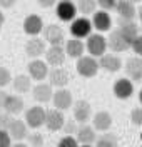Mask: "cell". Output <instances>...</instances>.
Here are the masks:
<instances>
[{
	"instance_id": "6da1fadb",
	"label": "cell",
	"mask_w": 142,
	"mask_h": 147,
	"mask_svg": "<svg viewBox=\"0 0 142 147\" xmlns=\"http://www.w3.org/2000/svg\"><path fill=\"white\" fill-rule=\"evenodd\" d=\"M79 75H82L85 79L95 77L99 74V60L92 57V55H82L80 59H77V65H75Z\"/></svg>"
},
{
	"instance_id": "7a4b0ae2",
	"label": "cell",
	"mask_w": 142,
	"mask_h": 147,
	"mask_svg": "<svg viewBox=\"0 0 142 147\" xmlns=\"http://www.w3.org/2000/svg\"><path fill=\"white\" fill-rule=\"evenodd\" d=\"M107 38H105L100 32L97 34H90L87 37V42H85V50H89V55L92 57H102L107 50Z\"/></svg>"
},
{
	"instance_id": "3957f363",
	"label": "cell",
	"mask_w": 142,
	"mask_h": 147,
	"mask_svg": "<svg viewBox=\"0 0 142 147\" xmlns=\"http://www.w3.org/2000/svg\"><path fill=\"white\" fill-rule=\"evenodd\" d=\"M92 20H89V17H75L70 22V34L75 38H87L92 34Z\"/></svg>"
},
{
	"instance_id": "277c9868",
	"label": "cell",
	"mask_w": 142,
	"mask_h": 147,
	"mask_svg": "<svg viewBox=\"0 0 142 147\" xmlns=\"http://www.w3.org/2000/svg\"><path fill=\"white\" fill-rule=\"evenodd\" d=\"M77 13H79L77 5L72 0H59L57 2L55 15L59 20H62V22H72L77 17Z\"/></svg>"
},
{
	"instance_id": "5b68a950",
	"label": "cell",
	"mask_w": 142,
	"mask_h": 147,
	"mask_svg": "<svg viewBox=\"0 0 142 147\" xmlns=\"http://www.w3.org/2000/svg\"><path fill=\"white\" fill-rule=\"evenodd\" d=\"M45 115H47V110L40 105H34L27 109L25 112V124H27L30 129H38L42 125H45Z\"/></svg>"
},
{
	"instance_id": "8992f818",
	"label": "cell",
	"mask_w": 142,
	"mask_h": 147,
	"mask_svg": "<svg viewBox=\"0 0 142 147\" xmlns=\"http://www.w3.org/2000/svg\"><path fill=\"white\" fill-rule=\"evenodd\" d=\"M42 35H44V40L47 42L48 45H62L64 40H65V34L60 25L57 24H48L44 27L42 30Z\"/></svg>"
},
{
	"instance_id": "52a82bcc",
	"label": "cell",
	"mask_w": 142,
	"mask_h": 147,
	"mask_svg": "<svg viewBox=\"0 0 142 147\" xmlns=\"http://www.w3.org/2000/svg\"><path fill=\"white\" fill-rule=\"evenodd\" d=\"M124 70H125L127 79H131L132 82L142 80V57H139V55L129 57L124 64Z\"/></svg>"
},
{
	"instance_id": "ba28073f",
	"label": "cell",
	"mask_w": 142,
	"mask_h": 147,
	"mask_svg": "<svg viewBox=\"0 0 142 147\" xmlns=\"http://www.w3.org/2000/svg\"><path fill=\"white\" fill-rule=\"evenodd\" d=\"M107 47L112 50L114 54H122V52L131 49V42L119 32V28H115V30L110 32V35L107 38Z\"/></svg>"
},
{
	"instance_id": "9c48e42d",
	"label": "cell",
	"mask_w": 142,
	"mask_h": 147,
	"mask_svg": "<svg viewBox=\"0 0 142 147\" xmlns=\"http://www.w3.org/2000/svg\"><path fill=\"white\" fill-rule=\"evenodd\" d=\"M28 69V75L32 77V80H45L48 77V64L45 60H40V59H32L27 65Z\"/></svg>"
},
{
	"instance_id": "30bf717a",
	"label": "cell",
	"mask_w": 142,
	"mask_h": 147,
	"mask_svg": "<svg viewBox=\"0 0 142 147\" xmlns=\"http://www.w3.org/2000/svg\"><path fill=\"white\" fill-rule=\"evenodd\" d=\"M112 92L114 95L117 97V99H120V100H127V99H131L134 94V84L131 79H127V77H122V79H117L112 85Z\"/></svg>"
},
{
	"instance_id": "8fae6325",
	"label": "cell",
	"mask_w": 142,
	"mask_h": 147,
	"mask_svg": "<svg viewBox=\"0 0 142 147\" xmlns=\"http://www.w3.org/2000/svg\"><path fill=\"white\" fill-rule=\"evenodd\" d=\"M47 50V42L44 38H40L38 35L30 37L27 40V45H25V54L30 59H40L42 55H45Z\"/></svg>"
},
{
	"instance_id": "7c38bea8",
	"label": "cell",
	"mask_w": 142,
	"mask_h": 147,
	"mask_svg": "<svg viewBox=\"0 0 142 147\" xmlns=\"http://www.w3.org/2000/svg\"><path fill=\"white\" fill-rule=\"evenodd\" d=\"M32 97L38 104H47L54 97V87L48 82H38L32 87Z\"/></svg>"
},
{
	"instance_id": "4fadbf2b",
	"label": "cell",
	"mask_w": 142,
	"mask_h": 147,
	"mask_svg": "<svg viewBox=\"0 0 142 147\" xmlns=\"http://www.w3.org/2000/svg\"><path fill=\"white\" fill-rule=\"evenodd\" d=\"M65 117H64V114H62V110L59 109H48L47 110V115H45V127L48 130H52V132H59V130H62L64 125H65Z\"/></svg>"
},
{
	"instance_id": "5bb4252c",
	"label": "cell",
	"mask_w": 142,
	"mask_h": 147,
	"mask_svg": "<svg viewBox=\"0 0 142 147\" xmlns=\"http://www.w3.org/2000/svg\"><path fill=\"white\" fill-rule=\"evenodd\" d=\"M45 62L48 65H52V67H62L64 62H65V49L62 45H50L45 50Z\"/></svg>"
},
{
	"instance_id": "9a60e30c",
	"label": "cell",
	"mask_w": 142,
	"mask_h": 147,
	"mask_svg": "<svg viewBox=\"0 0 142 147\" xmlns=\"http://www.w3.org/2000/svg\"><path fill=\"white\" fill-rule=\"evenodd\" d=\"M52 102H54V107L59 110H67L74 105V99H72V92L67 90L65 87L64 89H57L54 90V97H52Z\"/></svg>"
},
{
	"instance_id": "2e32d148",
	"label": "cell",
	"mask_w": 142,
	"mask_h": 147,
	"mask_svg": "<svg viewBox=\"0 0 142 147\" xmlns=\"http://www.w3.org/2000/svg\"><path fill=\"white\" fill-rule=\"evenodd\" d=\"M22 27H24V32L30 37H35L38 34H42V30H44V20L42 17H38L35 13H30L27 17L24 18V24H22Z\"/></svg>"
},
{
	"instance_id": "e0dca14e",
	"label": "cell",
	"mask_w": 142,
	"mask_h": 147,
	"mask_svg": "<svg viewBox=\"0 0 142 147\" xmlns=\"http://www.w3.org/2000/svg\"><path fill=\"white\" fill-rule=\"evenodd\" d=\"M99 67L109 74H115L122 69V60L114 52L112 54H104L102 57H99Z\"/></svg>"
},
{
	"instance_id": "ac0fdd59",
	"label": "cell",
	"mask_w": 142,
	"mask_h": 147,
	"mask_svg": "<svg viewBox=\"0 0 142 147\" xmlns=\"http://www.w3.org/2000/svg\"><path fill=\"white\" fill-rule=\"evenodd\" d=\"M92 25L97 32L104 34V32H109L110 27H112V17L109 15L107 10H97L94 15H92Z\"/></svg>"
},
{
	"instance_id": "d6986e66",
	"label": "cell",
	"mask_w": 142,
	"mask_h": 147,
	"mask_svg": "<svg viewBox=\"0 0 142 147\" xmlns=\"http://www.w3.org/2000/svg\"><path fill=\"white\" fill-rule=\"evenodd\" d=\"M70 80V75L64 67H54L52 70H48V84L57 89H64Z\"/></svg>"
},
{
	"instance_id": "ffe728a7",
	"label": "cell",
	"mask_w": 142,
	"mask_h": 147,
	"mask_svg": "<svg viewBox=\"0 0 142 147\" xmlns=\"http://www.w3.org/2000/svg\"><path fill=\"white\" fill-rule=\"evenodd\" d=\"M72 112H74V119L80 124H87V120L90 119L92 115V105L87 100L80 99V100H75V104L72 105Z\"/></svg>"
},
{
	"instance_id": "44dd1931",
	"label": "cell",
	"mask_w": 142,
	"mask_h": 147,
	"mask_svg": "<svg viewBox=\"0 0 142 147\" xmlns=\"http://www.w3.org/2000/svg\"><path fill=\"white\" fill-rule=\"evenodd\" d=\"M7 132L10 134L12 140H17V142H20V140L27 139V136H28V125L25 124V120L13 119L12 122H10Z\"/></svg>"
},
{
	"instance_id": "7402d4cb",
	"label": "cell",
	"mask_w": 142,
	"mask_h": 147,
	"mask_svg": "<svg viewBox=\"0 0 142 147\" xmlns=\"http://www.w3.org/2000/svg\"><path fill=\"white\" fill-rule=\"evenodd\" d=\"M92 127L99 132H107L112 127V115L107 110H99L92 117Z\"/></svg>"
},
{
	"instance_id": "603a6c76",
	"label": "cell",
	"mask_w": 142,
	"mask_h": 147,
	"mask_svg": "<svg viewBox=\"0 0 142 147\" xmlns=\"http://www.w3.org/2000/svg\"><path fill=\"white\" fill-rule=\"evenodd\" d=\"M115 12L119 13V18H125V20H134L137 17V7L131 0H117Z\"/></svg>"
},
{
	"instance_id": "cb8c5ba5",
	"label": "cell",
	"mask_w": 142,
	"mask_h": 147,
	"mask_svg": "<svg viewBox=\"0 0 142 147\" xmlns=\"http://www.w3.org/2000/svg\"><path fill=\"white\" fill-rule=\"evenodd\" d=\"M75 139L79 140V144H94L97 140V130L89 124H82L80 127L77 129L75 132Z\"/></svg>"
},
{
	"instance_id": "d4e9b609",
	"label": "cell",
	"mask_w": 142,
	"mask_h": 147,
	"mask_svg": "<svg viewBox=\"0 0 142 147\" xmlns=\"http://www.w3.org/2000/svg\"><path fill=\"white\" fill-rule=\"evenodd\" d=\"M85 52V44L82 42V38H75L72 37L70 40L65 42V54L70 59H80Z\"/></svg>"
},
{
	"instance_id": "484cf974",
	"label": "cell",
	"mask_w": 142,
	"mask_h": 147,
	"mask_svg": "<svg viewBox=\"0 0 142 147\" xmlns=\"http://www.w3.org/2000/svg\"><path fill=\"white\" fill-rule=\"evenodd\" d=\"M119 32L122 34L131 44H132V40L135 37L139 35V27H137V24L134 22V20H125V18H119Z\"/></svg>"
},
{
	"instance_id": "4316f807",
	"label": "cell",
	"mask_w": 142,
	"mask_h": 147,
	"mask_svg": "<svg viewBox=\"0 0 142 147\" xmlns=\"http://www.w3.org/2000/svg\"><path fill=\"white\" fill-rule=\"evenodd\" d=\"M24 107H25V104H24V99L20 95H7L5 105H3L5 112H9L10 115H19L24 110Z\"/></svg>"
},
{
	"instance_id": "83f0119b",
	"label": "cell",
	"mask_w": 142,
	"mask_h": 147,
	"mask_svg": "<svg viewBox=\"0 0 142 147\" xmlns=\"http://www.w3.org/2000/svg\"><path fill=\"white\" fill-rule=\"evenodd\" d=\"M12 85H13V90L15 92H19V94H27V92L32 90V77L20 74V75H17V77L12 79Z\"/></svg>"
},
{
	"instance_id": "f1b7e54d",
	"label": "cell",
	"mask_w": 142,
	"mask_h": 147,
	"mask_svg": "<svg viewBox=\"0 0 142 147\" xmlns=\"http://www.w3.org/2000/svg\"><path fill=\"white\" fill-rule=\"evenodd\" d=\"M97 0H77V10L79 13H82V17H89V15H94L97 12Z\"/></svg>"
},
{
	"instance_id": "f546056e",
	"label": "cell",
	"mask_w": 142,
	"mask_h": 147,
	"mask_svg": "<svg viewBox=\"0 0 142 147\" xmlns=\"http://www.w3.org/2000/svg\"><path fill=\"white\" fill-rule=\"evenodd\" d=\"M119 146V139H117V136L115 134H112V132H104L100 137H97V140H95V147H117Z\"/></svg>"
},
{
	"instance_id": "4dcf8cb0",
	"label": "cell",
	"mask_w": 142,
	"mask_h": 147,
	"mask_svg": "<svg viewBox=\"0 0 142 147\" xmlns=\"http://www.w3.org/2000/svg\"><path fill=\"white\" fill-rule=\"evenodd\" d=\"M79 146H80L79 140L75 137H72V136H64L57 142V147H79Z\"/></svg>"
},
{
	"instance_id": "1f68e13d",
	"label": "cell",
	"mask_w": 142,
	"mask_h": 147,
	"mask_svg": "<svg viewBox=\"0 0 142 147\" xmlns=\"http://www.w3.org/2000/svg\"><path fill=\"white\" fill-rule=\"evenodd\" d=\"M131 122L135 127H142V107H134L131 110Z\"/></svg>"
},
{
	"instance_id": "d6a6232c",
	"label": "cell",
	"mask_w": 142,
	"mask_h": 147,
	"mask_svg": "<svg viewBox=\"0 0 142 147\" xmlns=\"http://www.w3.org/2000/svg\"><path fill=\"white\" fill-rule=\"evenodd\" d=\"M12 82V74L9 72L7 67H2L0 65V87H5Z\"/></svg>"
},
{
	"instance_id": "836d02e7",
	"label": "cell",
	"mask_w": 142,
	"mask_h": 147,
	"mask_svg": "<svg viewBox=\"0 0 142 147\" xmlns=\"http://www.w3.org/2000/svg\"><path fill=\"white\" fill-rule=\"evenodd\" d=\"M27 139H28V144L32 147H42L44 146V137H42V134H38V132L28 134Z\"/></svg>"
},
{
	"instance_id": "e575fe53",
	"label": "cell",
	"mask_w": 142,
	"mask_h": 147,
	"mask_svg": "<svg viewBox=\"0 0 142 147\" xmlns=\"http://www.w3.org/2000/svg\"><path fill=\"white\" fill-rule=\"evenodd\" d=\"M12 120H13V115H10L9 112H5V110L0 112V129L2 130H7Z\"/></svg>"
},
{
	"instance_id": "d590c367",
	"label": "cell",
	"mask_w": 142,
	"mask_h": 147,
	"mask_svg": "<svg viewBox=\"0 0 142 147\" xmlns=\"http://www.w3.org/2000/svg\"><path fill=\"white\" fill-rule=\"evenodd\" d=\"M131 49L134 50V54L139 55V57H142V34H139V35L135 37L132 40V44H131Z\"/></svg>"
},
{
	"instance_id": "8d00e7d4",
	"label": "cell",
	"mask_w": 142,
	"mask_h": 147,
	"mask_svg": "<svg viewBox=\"0 0 142 147\" xmlns=\"http://www.w3.org/2000/svg\"><path fill=\"white\" fill-rule=\"evenodd\" d=\"M0 147H12V137L7 130L0 129Z\"/></svg>"
},
{
	"instance_id": "74e56055",
	"label": "cell",
	"mask_w": 142,
	"mask_h": 147,
	"mask_svg": "<svg viewBox=\"0 0 142 147\" xmlns=\"http://www.w3.org/2000/svg\"><path fill=\"white\" fill-rule=\"evenodd\" d=\"M97 3H99V7L102 10H114L115 9V5H117V0H97Z\"/></svg>"
},
{
	"instance_id": "f35d334b",
	"label": "cell",
	"mask_w": 142,
	"mask_h": 147,
	"mask_svg": "<svg viewBox=\"0 0 142 147\" xmlns=\"http://www.w3.org/2000/svg\"><path fill=\"white\" fill-rule=\"evenodd\" d=\"M57 2H59V0H37V3L42 9H50V7L57 5Z\"/></svg>"
},
{
	"instance_id": "ab89813d",
	"label": "cell",
	"mask_w": 142,
	"mask_h": 147,
	"mask_svg": "<svg viewBox=\"0 0 142 147\" xmlns=\"http://www.w3.org/2000/svg\"><path fill=\"white\" fill-rule=\"evenodd\" d=\"M17 3V0H0V7L2 9H12Z\"/></svg>"
},
{
	"instance_id": "60d3db41",
	"label": "cell",
	"mask_w": 142,
	"mask_h": 147,
	"mask_svg": "<svg viewBox=\"0 0 142 147\" xmlns=\"http://www.w3.org/2000/svg\"><path fill=\"white\" fill-rule=\"evenodd\" d=\"M7 92H3V90H0V110H3V105H5V99H7Z\"/></svg>"
},
{
	"instance_id": "b9f144b4",
	"label": "cell",
	"mask_w": 142,
	"mask_h": 147,
	"mask_svg": "<svg viewBox=\"0 0 142 147\" xmlns=\"http://www.w3.org/2000/svg\"><path fill=\"white\" fill-rule=\"evenodd\" d=\"M12 147H30V146H27V144H24V142L20 140V142H15V144H12Z\"/></svg>"
},
{
	"instance_id": "7bdbcfd3",
	"label": "cell",
	"mask_w": 142,
	"mask_h": 147,
	"mask_svg": "<svg viewBox=\"0 0 142 147\" xmlns=\"http://www.w3.org/2000/svg\"><path fill=\"white\" fill-rule=\"evenodd\" d=\"M137 17H139V20L142 22V3H141V7L137 9Z\"/></svg>"
},
{
	"instance_id": "ee69618b",
	"label": "cell",
	"mask_w": 142,
	"mask_h": 147,
	"mask_svg": "<svg viewBox=\"0 0 142 147\" xmlns=\"http://www.w3.org/2000/svg\"><path fill=\"white\" fill-rule=\"evenodd\" d=\"M3 22H5V17H3V13H2V10H0V25H3Z\"/></svg>"
},
{
	"instance_id": "f6af8a7d",
	"label": "cell",
	"mask_w": 142,
	"mask_h": 147,
	"mask_svg": "<svg viewBox=\"0 0 142 147\" xmlns=\"http://www.w3.org/2000/svg\"><path fill=\"white\" fill-rule=\"evenodd\" d=\"M139 102L142 104V89H141V92H139Z\"/></svg>"
},
{
	"instance_id": "bcb514c9",
	"label": "cell",
	"mask_w": 142,
	"mask_h": 147,
	"mask_svg": "<svg viewBox=\"0 0 142 147\" xmlns=\"http://www.w3.org/2000/svg\"><path fill=\"white\" fill-rule=\"evenodd\" d=\"M79 147H92V146H90V144H80Z\"/></svg>"
},
{
	"instance_id": "7dc6e473",
	"label": "cell",
	"mask_w": 142,
	"mask_h": 147,
	"mask_svg": "<svg viewBox=\"0 0 142 147\" xmlns=\"http://www.w3.org/2000/svg\"><path fill=\"white\" fill-rule=\"evenodd\" d=\"M131 2H134V3H142V0H131Z\"/></svg>"
},
{
	"instance_id": "c3c4849f",
	"label": "cell",
	"mask_w": 142,
	"mask_h": 147,
	"mask_svg": "<svg viewBox=\"0 0 142 147\" xmlns=\"http://www.w3.org/2000/svg\"><path fill=\"white\" fill-rule=\"evenodd\" d=\"M141 140H142V132H141Z\"/></svg>"
},
{
	"instance_id": "681fc988",
	"label": "cell",
	"mask_w": 142,
	"mask_h": 147,
	"mask_svg": "<svg viewBox=\"0 0 142 147\" xmlns=\"http://www.w3.org/2000/svg\"><path fill=\"white\" fill-rule=\"evenodd\" d=\"M72 2H74V0H72Z\"/></svg>"
}]
</instances>
